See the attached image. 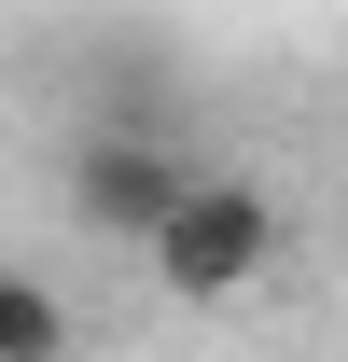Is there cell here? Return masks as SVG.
<instances>
[{
  "instance_id": "cell-2",
  "label": "cell",
  "mask_w": 348,
  "mask_h": 362,
  "mask_svg": "<svg viewBox=\"0 0 348 362\" xmlns=\"http://www.w3.org/2000/svg\"><path fill=\"white\" fill-rule=\"evenodd\" d=\"M181 181H195V168H181L168 139L139 126V112H112V126H84V139H70V223H84V237H112V251H139V237L168 223V195H181Z\"/></svg>"
},
{
  "instance_id": "cell-3",
  "label": "cell",
  "mask_w": 348,
  "mask_h": 362,
  "mask_svg": "<svg viewBox=\"0 0 348 362\" xmlns=\"http://www.w3.org/2000/svg\"><path fill=\"white\" fill-rule=\"evenodd\" d=\"M56 334H70V320H56L42 279H0V362H56Z\"/></svg>"
},
{
  "instance_id": "cell-1",
  "label": "cell",
  "mask_w": 348,
  "mask_h": 362,
  "mask_svg": "<svg viewBox=\"0 0 348 362\" xmlns=\"http://www.w3.org/2000/svg\"><path fill=\"white\" fill-rule=\"evenodd\" d=\"M139 251H153V279H168L181 307H223V293H251V279L279 265V195H265V181H209V168H195Z\"/></svg>"
}]
</instances>
